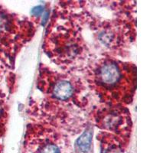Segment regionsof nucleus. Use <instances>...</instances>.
I'll return each instance as SVG.
<instances>
[{
    "label": "nucleus",
    "instance_id": "obj_1",
    "mask_svg": "<svg viewBox=\"0 0 153 153\" xmlns=\"http://www.w3.org/2000/svg\"><path fill=\"white\" fill-rule=\"evenodd\" d=\"M98 83L104 86L106 89L117 87L123 77L122 72L117 63L107 61L101 65L97 71Z\"/></svg>",
    "mask_w": 153,
    "mask_h": 153
},
{
    "label": "nucleus",
    "instance_id": "obj_2",
    "mask_svg": "<svg viewBox=\"0 0 153 153\" xmlns=\"http://www.w3.org/2000/svg\"><path fill=\"white\" fill-rule=\"evenodd\" d=\"M74 93L71 84L66 80H60L57 82L53 89V95L61 100L69 99Z\"/></svg>",
    "mask_w": 153,
    "mask_h": 153
},
{
    "label": "nucleus",
    "instance_id": "obj_3",
    "mask_svg": "<svg viewBox=\"0 0 153 153\" xmlns=\"http://www.w3.org/2000/svg\"><path fill=\"white\" fill-rule=\"evenodd\" d=\"M92 129H89L82 134V136L77 139L76 144L78 146L80 151L84 152H87L89 151L91 148V142H92Z\"/></svg>",
    "mask_w": 153,
    "mask_h": 153
},
{
    "label": "nucleus",
    "instance_id": "obj_4",
    "mask_svg": "<svg viewBox=\"0 0 153 153\" xmlns=\"http://www.w3.org/2000/svg\"><path fill=\"white\" fill-rule=\"evenodd\" d=\"M45 143L41 144L39 146L38 150H37V153H61L59 146L57 144L51 143L50 140L45 139Z\"/></svg>",
    "mask_w": 153,
    "mask_h": 153
},
{
    "label": "nucleus",
    "instance_id": "obj_5",
    "mask_svg": "<svg viewBox=\"0 0 153 153\" xmlns=\"http://www.w3.org/2000/svg\"><path fill=\"white\" fill-rule=\"evenodd\" d=\"M43 11H44V8L42 7V5H38V6H36V7H35L32 9L31 13L33 15V16H40V15L42 14Z\"/></svg>",
    "mask_w": 153,
    "mask_h": 153
},
{
    "label": "nucleus",
    "instance_id": "obj_6",
    "mask_svg": "<svg viewBox=\"0 0 153 153\" xmlns=\"http://www.w3.org/2000/svg\"><path fill=\"white\" fill-rule=\"evenodd\" d=\"M48 13H46V14L45 15V16H44V19H42L43 24H45V23L46 22V21L48 20Z\"/></svg>",
    "mask_w": 153,
    "mask_h": 153
}]
</instances>
